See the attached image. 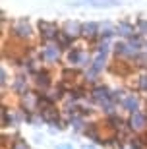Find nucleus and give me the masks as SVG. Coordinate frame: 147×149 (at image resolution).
I'll return each mask as SVG.
<instances>
[{
  "instance_id": "4",
  "label": "nucleus",
  "mask_w": 147,
  "mask_h": 149,
  "mask_svg": "<svg viewBox=\"0 0 147 149\" xmlns=\"http://www.w3.org/2000/svg\"><path fill=\"white\" fill-rule=\"evenodd\" d=\"M35 27H37L39 43H52V41H56L58 33L62 31V25H58L52 19H39L35 23Z\"/></svg>"
},
{
  "instance_id": "18",
  "label": "nucleus",
  "mask_w": 147,
  "mask_h": 149,
  "mask_svg": "<svg viewBox=\"0 0 147 149\" xmlns=\"http://www.w3.org/2000/svg\"><path fill=\"white\" fill-rule=\"evenodd\" d=\"M66 122H68V128L74 134H83V130L89 124V118L85 114H76V116H72V118H68Z\"/></svg>"
},
{
  "instance_id": "10",
  "label": "nucleus",
  "mask_w": 147,
  "mask_h": 149,
  "mask_svg": "<svg viewBox=\"0 0 147 149\" xmlns=\"http://www.w3.org/2000/svg\"><path fill=\"white\" fill-rule=\"evenodd\" d=\"M110 95H112V87L107 85L105 81H99L89 87V99L95 107H99L105 101H110Z\"/></svg>"
},
{
  "instance_id": "30",
  "label": "nucleus",
  "mask_w": 147,
  "mask_h": 149,
  "mask_svg": "<svg viewBox=\"0 0 147 149\" xmlns=\"http://www.w3.org/2000/svg\"><path fill=\"white\" fill-rule=\"evenodd\" d=\"M143 50H147V39H145V47H143Z\"/></svg>"
},
{
  "instance_id": "9",
  "label": "nucleus",
  "mask_w": 147,
  "mask_h": 149,
  "mask_svg": "<svg viewBox=\"0 0 147 149\" xmlns=\"http://www.w3.org/2000/svg\"><path fill=\"white\" fill-rule=\"evenodd\" d=\"M126 120H128V128L132 130V134H136V136L147 134V112H145V109L128 114Z\"/></svg>"
},
{
  "instance_id": "23",
  "label": "nucleus",
  "mask_w": 147,
  "mask_h": 149,
  "mask_svg": "<svg viewBox=\"0 0 147 149\" xmlns=\"http://www.w3.org/2000/svg\"><path fill=\"white\" fill-rule=\"evenodd\" d=\"M130 93L126 87H112V95H110V101L112 103H116V105H122V101L126 99V95Z\"/></svg>"
},
{
  "instance_id": "15",
  "label": "nucleus",
  "mask_w": 147,
  "mask_h": 149,
  "mask_svg": "<svg viewBox=\"0 0 147 149\" xmlns=\"http://www.w3.org/2000/svg\"><path fill=\"white\" fill-rule=\"evenodd\" d=\"M134 35H137L136 22H130V19H120V22L116 23V37H118V39L130 41Z\"/></svg>"
},
{
  "instance_id": "24",
  "label": "nucleus",
  "mask_w": 147,
  "mask_h": 149,
  "mask_svg": "<svg viewBox=\"0 0 147 149\" xmlns=\"http://www.w3.org/2000/svg\"><path fill=\"white\" fill-rule=\"evenodd\" d=\"M134 66L136 70H147V50H141V52H137L136 58H134Z\"/></svg>"
},
{
  "instance_id": "1",
  "label": "nucleus",
  "mask_w": 147,
  "mask_h": 149,
  "mask_svg": "<svg viewBox=\"0 0 147 149\" xmlns=\"http://www.w3.org/2000/svg\"><path fill=\"white\" fill-rule=\"evenodd\" d=\"M4 39H10V41L20 43V45L39 43L37 27H33V23L29 22V17H16V19H12L10 29H8V35H4L2 41H4Z\"/></svg>"
},
{
  "instance_id": "11",
  "label": "nucleus",
  "mask_w": 147,
  "mask_h": 149,
  "mask_svg": "<svg viewBox=\"0 0 147 149\" xmlns=\"http://www.w3.org/2000/svg\"><path fill=\"white\" fill-rule=\"evenodd\" d=\"M82 136H83V138H87L93 145H101V147H103V143H105V136H107V134L103 132V126H101V122H97V120H89L87 128L83 130Z\"/></svg>"
},
{
  "instance_id": "28",
  "label": "nucleus",
  "mask_w": 147,
  "mask_h": 149,
  "mask_svg": "<svg viewBox=\"0 0 147 149\" xmlns=\"http://www.w3.org/2000/svg\"><path fill=\"white\" fill-rule=\"evenodd\" d=\"M54 149H74V145L72 143H60V145H56Z\"/></svg>"
},
{
  "instance_id": "27",
  "label": "nucleus",
  "mask_w": 147,
  "mask_h": 149,
  "mask_svg": "<svg viewBox=\"0 0 147 149\" xmlns=\"http://www.w3.org/2000/svg\"><path fill=\"white\" fill-rule=\"evenodd\" d=\"M10 149H31V145H29L23 138H20V139H16V141L12 143V147H10Z\"/></svg>"
},
{
  "instance_id": "6",
  "label": "nucleus",
  "mask_w": 147,
  "mask_h": 149,
  "mask_svg": "<svg viewBox=\"0 0 147 149\" xmlns=\"http://www.w3.org/2000/svg\"><path fill=\"white\" fill-rule=\"evenodd\" d=\"M23 124V111L20 107H2V128L4 130H17Z\"/></svg>"
},
{
  "instance_id": "16",
  "label": "nucleus",
  "mask_w": 147,
  "mask_h": 149,
  "mask_svg": "<svg viewBox=\"0 0 147 149\" xmlns=\"http://www.w3.org/2000/svg\"><path fill=\"white\" fill-rule=\"evenodd\" d=\"M130 79H132V81H130L132 91L147 93V70H139V72H136Z\"/></svg>"
},
{
  "instance_id": "8",
  "label": "nucleus",
  "mask_w": 147,
  "mask_h": 149,
  "mask_svg": "<svg viewBox=\"0 0 147 149\" xmlns=\"http://www.w3.org/2000/svg\"><path fill=\"white\" fill-rule=\"evenodd\" d=\"M31 89H33L31 77L25 76V74H14L8 91H10V95H16V99H17V97H22L23 93H27V91H31Z\"/></svg>"
},
{
  "instance_id": "2",
  "label": "nucleus",
  "mask_w": 147,
  "mask_h": 149,
  "mask_svg": "<svg viewBox=\"0 0 147 149\" xmlns=\"http://www.w3.org/2000/svg\"><path fill=\"white\" fill-rule=\"evenodd\" d=\"M64 64L72 68H77V70L83 72V70H87L93 64V52L87 49H79V47L74 45V49L64 54Z\"/></svg>"
},
{
  "instance_id": "3",
  "label": "nucleus",
  "mask_w": 147,
  "mask_h": 149,
  "mask_svg": "<svg viewBox=\"0 0 147 149\" xmlns=\"http://www.w3.org/2000/svg\"><path fill=\"white\" fill-rule=\"evenodd\" d=\"M64 50L60 49V45L56 41L52 43H39V58L43 62V66H56L60 62H64Z\"/></svg>"
},
{
  "instance_id": "19",
  "label": "nucleus",
  "mask_w": 147,
  "mask_h": 149,
  "mask_svg": "<svg viewBox=\"0 0 147 149\" xmlns=\"http://www.w3.org/2000/svg\"><path fill=\"white\" fill-rule=\"evenodd\" d=\"M109 66H110V60L107 54H93V64H91L93 70H97L103 76L105 72H109Z\"/></svg>"
},
{
  "instance_id": "7",
  "label": "nucleus",
  "mask_w": 147,
  "mask_h": 149,
  "mask_svg": "<svg viewBox=\"0 0 147 149\" xmlns=\"http://www.w3.org/2000/svg\"><path fill=\"white\" fill-rule=\"evenodd\" d=\"M143 107H145V99H143L141 93H137V91H132L126 95V99L122 101V105H120V112H126V114H132V112H137L141 111Z\"/></svg>"
},
{
  "instance_id": "12",
  "label": "nucleus",
  "mask_w": 147,
  "mask_h": 149,
  "mask_svg": "<svg viewBox=\"0 0 147 149\" xmlns=\"http://www.w3.org/2000/svg\"><path fill=\"white\" fill-rule=\"evenodd\" d=\"M39 97L41 93L31 89L27 93H23L22 97H17V107L22 109V111H27V112H39Z\"/></svg>"
},
{
  "instance_id": "26",
  "label": "nucleus",
  "mask_w": 147,
  "mask_h": 149,
  "mask_svg": "<svg viewBox=\"0 0 147 149\" xmlns=\"http://www.w3.org/2000/svg\"><path fill=\"white\" fill-rule=\"evenodd\" d=\"M136 29L137 35L147 39V17H136Z\"/></svg>"
},
{
  "instance_id": "25",
  "label": "nucleus",
  "mask_w": 147,
  "mask_h": 149,
  "mask_svg": "<svg viewBox=\"0 0 147 149\" xmlns=\"http://www.w3.org/2000/svg\"><path fill=\"white\" fill-rule=\"evenodd\" d=\"M128 43H130V47H132L134 52H141L143 47H145V37H141V35H134Z\"/></svg>"
},
{
  "instance_id": "22",
  "label": "nucleus",
  "mask_w": 147,
  "mask_h": 149,
  "mask_svg": "<svg viewBox=\"0 0 147 149\" xmlns=\"http://www.w3.org/2000/svg\"><path fill=\"white\" fill-rule=\"evenodd\" d=\"M10 72H8V66L6 64H2V68H0V87H2V93H6L8 89H10V81H12Z\"/></svg>"
},
{
  "instance_id": "17",
  "label": "nucleus",
  "mask_w": 147,
  "mask_h": 149,
  "mask_svg": "<svg viewBox=\"0 0 147 149\" xmlns=\"http://www.w3.org/2000/svg\"><path fill=\"white\" fill-rule=\"evenodd\" d=\"M62 25V31L68 33L72 39H82V29H83V22H77V19H66L64 23H60Z\"/></svg>"
},
{
  "instance_id": "21",
  "label": "nucleus",
  "mask_w": 147,
  "mask_h": 149,
  "mask_svg": "<svg viewBox=\"0 0 147 149\" xmlns=\"http://www.w3.org/2000/svg\"><path fill=\"white\" fill-rule=\"evenodd\" d=\"M56 43L60 45V49L64 50V52H68V50L74 49V45H76V39H72L68 33H64V31H60L58 37H56Z\"/></svg>"
},
{
  "instance_id": "14",
  "label": "nucleus",
  "mask_w": 147,
  "mask_h": 149,
  "mask_svg": "<svg viewBox=\"0 0 147 149\" xmlns=\"http://www.w3.org/2000/svg\"><path fill=\"white\" fill-rule=\"evenodd\" d=\"M99 35H101V22H83L82 39L89 43V49L99 41Z\"/></svg>"
},
{
  "instance_id": "29",
  "label": "nucleus",
  "mask_w": 147,
  "mask_h": 149,
  "mask_svg": "<svg viewBox=\"0 0 147 149\" xmlns=\"http://www.w3.org/2000/svg\"><path fill=\"white\" fill-rule=\"evenodd\" d=\"M82 149H97V147H95V145H83Z\"/></svg>"
},
{
  "instance_id": "5",
  "label": "nucleus",
  "mask_w": 147,
  "mask_h": 149,
  "mask_svg": "<svg viewBox=\"0 0 147 149\" xmlns=\"http://www.w3.org/2000/svg\"><path fill=\"white\" fill-rule=\"evenodd\" d=\"M31 83H33V89H35V91L47 93V91L56 83V79H54V74H52V70H50L49 66H41L39 72L31 77Z\"/></svg>"
},
{
  "instance_id": "13",
  "label": "nucleus",
  "mask_w": 147,
  "mask_h": 149,
  "mask_svg": "<svg viewBox=\"0 0 147 149\" xmlns=\"http://www.w3.org/2000/svg\"><path fill=\"white\" fill-rule=\"evenodd\" d=\"M136 54L137 52L132 50L130 43L124 41V39H116L114 45H112V56H114L116 60H130V62H134Z\"/></svg>"
},
{
  "instance_id": "20",
  "label": "nucleus",
  "mask_w": 147,
  "mask_h": 149,
  "mask_svg": "<svg viewBox=\"0 0 147 149\" xmlns=\"http://www.w3.org/2000/svg\"><path fill=\"white\" fill-rule=\"evenodd\" d=\"M99 39H103V41H114L116 37V23L112 22H101V35Z\"/></svg>"
}]
</instances>
